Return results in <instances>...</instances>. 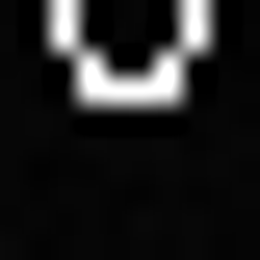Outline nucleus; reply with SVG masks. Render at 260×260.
I'll return each instance as SVG.
<instances>
[{
  "label": "nucleus",
  "instance_id": "1",
  "mask_svg": "<svg viewBox=\"0 0 260 260\" xmlns=\"http://www.w3.org/2000/svg\"><path fill=\"white\" fill-rule=\"evenodd\" d=\"M52 26H78V78H104V104H156V78L208 52V0H52Z\"/></svg>",
  "mask_w": 260,
  "mask_h": 260
}]
</instances>
